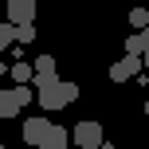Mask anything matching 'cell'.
<instances>
[{
	"mask_svg": "<svg viewBox=\"0 0 149 149\" xmlns=\"http://www.w3.org/2000/svg\"><path fill=\"white\" fill-rule=\"evenodd\" d=\"M74 98H79V82L71 79H43L39 82V110H63V106H71Z\"/></svg>",
	"mask_w": 149,
	"mask_h": 149,
	"instance_id": "cell-1",
	"label": "cell"
},
{
	"mask_svg": "<svg viewBox=\"0 0 149 149\" xmlns=\"http://www.w3.org/2000/svg\"><path fill=\"white\" fill-rule=\"evenodd\" d=\"M71 141L74 145H82V149H102V126L98 122H79V126L71 130Z\"/></svg>",
	"mask_w": 149,
	"mask_h": 149,
	"instance_id": "cell-2",
	"label": "cell"
},
{
	"mask_svg": "<svg viewBox=\"0 0 149 149\" xmlns=\"http://www.w3.org/2000/svg\"><path fill=\"white\" fill-rule=\"evenodd\" d=\"M145 67H141V55H126L110 67V82H126V79H137Z\"/></svg>",
	"mask_w": 149,
	"mask_h": 149,
	"instance_id": "cell-3",
	"label": "cell"
},
{
	"mask_svg": "<svg viewBox=\"0 0 149 149\" xmlns=\"http://www.w3.org/2000/svg\"><path fill=\"white\" fill-rule=\"evenodd\" d=\"M4 12H8V24H12V28L31 24V16H36V0H8Z\"/></svg>",
	"mask_w": 149,
	"mask_h": 149,
	"instance_id": "cell-4",
	"label": "cell"
},
{
	"mask_svg": "<svg viewBox=\"0 0 149 149\" xmlns=\"http://www.w3.org/2000/svg\"><path fill=\"white\" fill-rule=\"evenodd\" d=\"M71 145V130H63V126H47V134H43V141H39L36 149H67Z\"/></svg>",
	"mask_w": 149,
	"mask_h": 149,
	"instance_id": "cell-5",
	"label": "cell"
},
{
	"mask_svg": "<svg viewBox=\"0 0 149 149\" xmlns=\"http://www.w3.org/2000/svg\"><path fill=\"white\" fill-rule=\"evenodd\" d=\"M47 126H51V122H47L43 114L28 118V122H24V141H28V145H39V141H43V134H47Z\"/></svg>",
	"mask_w": 149,
	"mask_h": 149,
	"instance_id": "cell-6",
	"label": "cell"
},
{
	"mask_svg": "<svg viewBox=\"0 0 149 149\" xmlns=\"http://www.w3.org/2000/svg\"><path fill=\"white\" fill-rule=\"evenodd\" d=\"M20 114V102H16L12 90H0V118H16Z\"/></svg>",
	"mask_w": 149,
	"mask_h": 149,
	"instance_id": "cell-7",
	"label": "cell"
},
{
	"mask_svg": "<svg viewBox=\"0 0 149 149\" xmlns=\"http://www.w3.org/2000/svg\"><path fill=\"white\" fill-rule=\"evenodd\" d=\"M8 74H12V79H16V86H28V82H31V63H12V67H8Z\"/></svg>",
	"mask_w": 149,
	"mask_h": 149,
	"instance_id": "cell-8",
	"label": "cell"
},
{
	"mask_svg": "<svg viewBox=\"0 0 149 149\" xmlns=\"http://www.w3.org/2000/svg\"><path fill=\"white\" fill-rule=\"evenodd\" d=\"M28 43H36V24H20L16 28V47H28Z\"/></svg>",
	"mask_w": 149,
	"mask_h": 149,
	"instance_id": "cell-9",
	"label": "cell"
},
{
	"mask_svg": "<svg viewBox=\"0 0 149 149\" xmlns=\"http://www.w3.org/2000/svg\"><path fill=\"white\" fill-rule=\"evenodd\" d=\"M12 47H16V28H12V24H0V51H12Z\"/></svg>",
	"mask_w": 149,
	"mask_h": 149,
	"instance_id": "cell-10",
	"label": "cell"
},
{
	"mask_svg": "<svg viewBox=\"0 0 149 149\" xmlns=\"http://www.w3.org/2000/svg\"><path fill=\"white\" fill-rule=\"evenodd\" d=\"M130 24H134L137 31H141V28H149V12H145V8H134V12H130Z\"/></svg>",
	"mask_w": 149,
	"mask_h": 149,
	"instance_id": "cell-11",
	"label": "cell"
},
{
	"mask_svg": "<svg viewBox=\"0 0 149 149\" xmlns=\"http://www.w3.org/2000/svg\"><path fill=\"white\" fill-rule=\"evenodd\" d=\"M145 47H141V36H130L126 39V55H141Z\"/></svg>",
	"mask_w": 149,
	"mask_h": 149,
	"instance_id": "cell-12",
	"label": "cell"
},
{
	"mask_svg": "<svg viewBox=\"0 0 149 149\" xmlns=\"http://www.w3.org/2000/svg\"><path fill=\"white\" fill-rule=\"evenodd\" d=\"M12 94H16V102H20V110L31 102V90H28V86H12Z\"/></svg>",
	"mask_w": 149,
	"mask_h": 149,
	"instance_id": "cell-13",
	"label": "cell"
},
{
	"mask_svg": "<svg viewBox=\"0 0 149 149\" xmlns=\"http://www.w3.org/2000/svg\"><path fill=\"white\" fill-rule=\"evenodd\" d=\"M137 36H141V47H149V28H141Z\"/></svg>",
	"mask_w": 149,
	"mask_h": 149,
	"instance_id": "cell-14",
	"label": "cell"
},
{
	"mask_svg": "<svg viewBox=\"0 0 149 149\" xmlns=\"http://www.w3.org/2000/svg\"><path fill=\"white\" fill-rule=\"evenodd\" d=\"M141 67L149 71V47H145V51H141Z\"/></svg>",
	"mask_w": 149,
	"mask_h": 149,
	"instance_id": "cell-15",
	"label": "cell"
},
{
	"mask_svg": "<svg viewBox=\"0 0 149 149\" xmlns=\"http://www.w3.org/2000/svg\"><path fill=\"white\" fill-rule=\"evenodd\" d=\"M102 149H118V145H102Z\"/></svg>",
	"mask_w": 149,
	"mask_h": 149,
	"instance_id": "cell-16",
	"label": "cell"
},
{
	"mask_svg": "<svg viewBox=\"0 0 149 149\" xmlns=\"http://www.w3.org/2000/svg\"><path fill=\"white\" fill-rule=\"evenodd\" d=\"M145 114H149V102H145Z\"/></svg>",
	"mask_w": 149,
	"mask_h": 149,
	"instance_id": "cell-17",
	"label": "cell"
},
{
	"mask_svg": "<svg viewBox=\"0 0 149 149\" xmlns=\"http://www.w3.org/2000/svg\"><path fill=\"white\" fill-rule=\"evenodd\" d=\"M0 149H4V145H0Z\"/></svg>",
	"mask_w": 149,
	"mask_h": 149,
	"instance_id": "cell-18",
	"label": "cell"
}]
</instances>
